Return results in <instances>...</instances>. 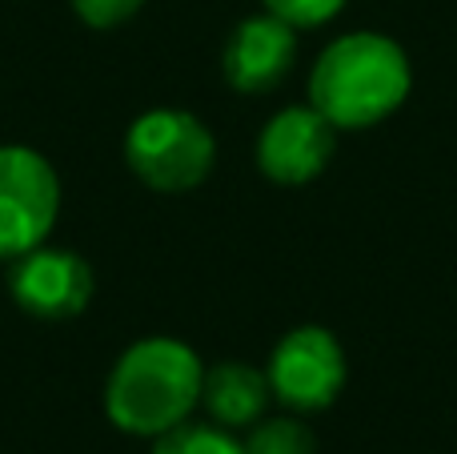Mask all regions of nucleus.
<instances>
[{"instance_id":"obj_1","label":"nucleus","mask_w":457,"mask_h":454,"mask_svg":"<svg viewBox=\"0 0 457 454\" xmlns=\"http://www.w3.org/2000/svg\"><path fill=\"white\" fill-rule=\"evenodd\" d=\"M413 88V69L394 37L357 29L329 40L309 69V105L333 129H373L394 117Z\"/></svg>"},{"instance_id":"obj_2","label":"nucleus","mask_w":457,"mask_h":454,"mask_svg":"<svg viewBox=\"0 0 457 454\" xmlns=\"http://www.w3.org/2000/svg\"><path fill=\"white\" fill-rule=\"evenodd\" d=\"M201 383L205 366L193 346L177 338H141L109 370L104 415L133 439H161L193 418L201 407Z\"/></svg>"},{"instance_id":"obj_3","label":"nucleus","mask_w":457,"mask_h":454,"mask_svg":"<svg viewBox=\"0 0 457 454\" xmlns=\"http://www.w3.org/2000/svg\"><path fill=\"white\" fill-rule=\"evenodd\" d=\"M125 165L157 193H189L213 173L217 141L189 109H149L125 133Z\"/></svg>"},{"instance_id":"obj_4","label":"nucleus","mask_w":457,"mask_h":454,"mask_svg":"<svg viewBox=\"0 0 457 454\" xmlns=\"http://www.w3.org/2000/svg\"><path fill=\"white\" fill-rule=\"evenodd\" d=\"M61 217V177L45 153L0 145V262L45 246Z\"/></svg>"},{"instance_id":"obj_5","label":"nucleus","mask_w":457,"mask_h":454,"mask_svg":"<svg viewBox=\"0 0 457 454\" xmlns=\"http://www.w3.org/2000/svg\"><path fill=\"white\" fill-rule=\"evenodd\" d=\"M269 391L293 415H317L345 391V350L325 326H297L269 354Z\"/></svg>"},{"instance_id":"obj_6","label":"nucleus","mask_w":457,"mask_h":454,"mask_svg":"<svg viewBox=\"0 0 457 454\" xmlns=\"http://www.w3.org/2000/svg\"><path fill=\"white\" fill-rule=\"evenodd\" d=\"M93 265L72 249L37 246L8 262V294L29 318L69 322L93 302Z\"/></svg>"},{"instance_id":"obj_7","label":"nucleus","mask_w":457,"mask_h":454,"mask_svg":"<svg viewBox=\"0 0 457 454\" xmlns=\"http://www.w3.org/2000/svg\"><path fill=\"white\" fill-rule=\"evenodd\" d=\"M333 149H337V129L313 105H289L261 129L257 169L277 185H309L325 173Z\"/></svg>"},{"instance_id":"obj_8","label":"nucleus","mask_w":457,"mask_h":454,"mask_svg":"<svg viewBox=\"0 0 457 454\" xmlns=\"http://www.w3.org/2000/svg\"><path fill=\"white\" fill-rule=\"evenodd\" d=\"M297 64V29L273 13L245 16L225 45V80L245 97L273 93Z\"/></svg>"},{"instance_id":"obj_9","label":"nucleus","mask_w":457,"mask_h":454,"mask_svg":"<svg viewBox=\"0 0 457 454\" xmlns=\"http://www.w3.org/2000/svg\"><path fill=\"white\" fill-rule=\"evenodd\" d=\"M273 402L269 391V378L261 366L249 362H217L205 370V383H201V407L209 410L217 426L225 431H249L253 423L265 418V407Z\"/></svg>"},{"instance_id":"obj_10","label":"nucleus","mask_w":457,"mask_h":454,"mask_svg":"<svg viewBox=\"0 0 457 454\" xmlns=\"http://www.w3.org/2000/svg\"><path fill=\"white\" fill-rule=\"evenodd\" d=\"M153 454H245V442L217 423H181L153 439Z\"/></svg>"},{"instance_id":"obj_11","label":"nucleus","mask_w":457,"mask_h":454,"mask_svg":"<svg viewBox=\"0 0 457 454\" xmlns=\"http://www.w3.org/2000/svg\"><path fill=\"white\" fill-rule=\"evenodd\" d=\"M245 454H317V439L301 418H261L245 434Z\"/></svg>"},{"instance_id":"obj_12","label":"nucleus","mask_w":457,"mask_h":454,"mask_svg":"<svg viewBox=\"0 0 457 454\" xmlns=\"http://www.w3.org/2000/svg\"><path fill=\"white\" fill-rule=\"evenodd\" d=\"M261 4H265V13L281 16V21H289L293 29L301 32V29H321V24H329L349 0H261Z\"/></svg>"},{"instance_id":"obj_13","label":"nucleus","mask_w":457,"mask_h":454,"mask_svg":"<svg viewBox=\"0 0 457 454\" xmlns=\"http://www.w3.org/2000/svg\"><path fill=\"white\" fill-rule=\"evenodd\" d=\"M69 4L88 29H117L141 13L145 0H69Z\"/></svg>"}]
</instances>
